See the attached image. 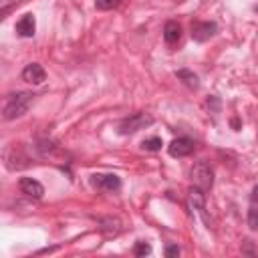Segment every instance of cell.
<instances>
[{
    "instance_id": "30bf717a",
    "label": "cell",
    "mask_w": 258,
    "mask_h": 258,
    "mask_svg": "<svg viewBox=\"0 0 258 258\" xmlns=\"http://www.w3.org/2000/svg\"><path fill=\"white\" fill-rule=\"evenodd\" d=\"M35 31H37V21H35V15H25L19 23H17V33L25 39H31L35 37Z\"/></svg>"
},
{
    "instance_id": "5b68a950",
    "label": "cell",
    "mask_w": 258,
    "mask_h": 258,
    "mask_svg": "<svg viewBox=\"0 0 258 258\" xmlns=\"http://www.w3.org/2000/svg\"><path fill=\"white\" fill-rule=\"evenodd\" d=\"M168 152H170L172 158H186V156H190L194 152V142L190 138H178V140H174L170 144Z\"/></svg>"
},
{
    "instance_id": "9c48e42d",
    "label": "cell",
    "mask_w": 258,
    "mask_h": 258,
    "mask_svg": "<svg viewBox=\"0 0 258 258\" xmlns=\"http://www.w3.org/2000/svg\"><path fill=\"white\" fill-rule=\"evenodd\" d=\"M188 194H190V206L194 210H198L206 220V194H204V190L198 186H192Z\"/></svg>"
},
{
    "instance_id": "3957f363",
    "label": "cell",
    "mask_w": 258,
    "mask_h": 258,
    "mask_svg": "<svg viewBox=\"0 0 258 258\" xmlns=\"http://www.w3.org/2000/svg\"><path fill=\"white\" fill-rule=\"evenodd\" d=\"M190 176H192L194 186L202 188L204 192L212 190V186H214V170L210 168V164H206V162H198V164H194V168H192Z\"/></svg>"
},
{
    "instance_id": "9a60e30c",
    "label": "cell",
    "mask_w": 258,
    "mask_h": 258,
    "mask_svg": "<svg viewBox=\"0 0 258 258\" xmlns=\"http://www.w3.org/2000/svg\"><path fill=\"white\" fill-rule=\"evenodd\" d=\"M134 254L136 256H148V254H152V246L148 242H138L134 246Z\"/></svg>"
},
{
    "instance_id": "52a82bcc",
    "label": "cell",
    "mask_w": 258,
    "mask_h": 258,
    "mask_svg": "<svg viewBox=\"0 0 258 258\" xmlns=\"http://www.w3.org/2000/svg\"><path fill=\"white\" fill-rule=\"evenodd\" d=\"M23 81H27L31 85H41V83L47 81V73H45V69L39 63H31L23 71Z\"/></svg>"
},
{
    "instance_id": "4fadbf2b",
    "label": "cell",
    "mask_w": 258,
    "mask_h": 258,
    "mask_svg": "<svg viewBox=\"0 0 258 258\" xmlns=\"http://www.w3.org/2000/svg\"><path fill=\"white\" fill-rule=\"evenodd\" d=\"M178 79H184V83H186L188 87H192V89L198 87V77H196L192 71H186V69L178 71Z\"/></svg>"
},
{
    "instance_id": "5bb4252c",
    "label": "cell",
    "mask_w": 258,
    "mask_h": 258,
    "mask_svg": "<svg viewBox=\"0 0 258 258\" xmlns=\"http://www.w3.org/2000/svg\"><path fill=\"white\" fill-rule=\"evenodd\" d=\"M162 146H164L162 138H150V140H144V142H142V148H144L146 152H160Z\"/></svg>"
},
{
    "instance_id": "277c9868",
    "label": "cell",
    "mask_w": 258,
    "mask_h": 258,
    "mask_svg": "<svg viewBox=\"0 0 258 258\" xmlns=\"http://www.w3.org/2000/svg\"><path fill=\"white\" fill-rule=\"evenodd\" d=\"M216 33H218V25L216 23H200V21L192 23V39L198 41V43L208 41Z\"/></svg>"
},
{
    "instance_id": "ba28073f",
    "label": "cell",
    "mask_w": 258,
    "mask_h": 258,
    "mask_svg": "<svg viewBox=\"0 0 258 258\" xmlns=\"http://www.w3.org/2000/svg\"><path fill=\"white\" fill-rule=\"evenodd\" d=\"M19 188H21V192H23V194H27V196H31V198H37V200L45 196V188H43V184H41V182H37V180H33V178H21Z\"/></svg>"
},
{
    "instance_id": "2e32d148",
    "label": "cell",
    "mask_w": 258,
    "mask_h": 258,
    "mask_svg": "<svg viewBox=\"0 0 258 258\" xmlns=\"http://www.w3.org/2000/svg\"><path fill=\"white\" fill-rule=\"evenodd\" d=\"M248 226L250 230H258V208H250L248 210Z\"/></svg>"
},
{
    "instance_id": "7c38bea8",
    "label": "cell",
    "mask_w": 258,
    "mask_h": 258,
    "mask_svg": "<svg viewBox=\"0 0 258 258\" xmlns=\"http://www.w3.org/2000/svg\"><path fill=\"white\" fill-rule=\"evenodd\" d=\"M125 0H95V9L97 11H113L119 9Z\"/></svg>"
},
{
    "instance_id": "6da1fadb",
    "label": "cell",
    "mask_w": 258,
    "mask_h": 258,
    "mask_svg": "<svg viewBox=\"0 0 258 258\" xmlns=\"http://www.w3.org/2000/svg\"><path fill=\"white\" fill-rule=\"evenodd\" d=\"M35 101V95L33 93H17V95H9L7 101H5V109H3V117L7 121H13V119H19L23 117L31 105Z\"/></svg>"
},
{
    "instance_id": "8992f818",
    "label": "cell",
    "mask_w": 258,
    "mask_h": 258,
    "mask_svg": "<svg viewBox=\"0 0 258 258\" xmlns=\"http://www.w3.org/2000/svg\"><path fill=\"white\" fill-rule=\"evenodd\" d=\"M93 184L103 192H115L121 188V180L115 174H97L93 176Z\"/></svg>"
},
{
    "instance_id": "7a4b0ae2",
    "label": "cell",
    "mask_w": 258,
    "mask_h": 258,
    "mask_svg": "<svg viewBox=\"0 0 258 258\" xmlns=\"http://www.w3.org/2000/svg\"><path fill=\"white\" fill-rule=\"evenodd\" d=\"M152 123H154V117H152L150 113H136V115H132V117L123 119V121L119 123V127H117V132H119L121 136H129V134L140 132V129L150 127Z\"/></svg>"
},
{
    "instance_id": "e0dca14e",
    "label": "cell",
    "mask_w": 258,
    "mask_h": 258,
    "mask_svg": "<svg viewBox=\"0 0 258 258\" xmlns=\"http://www.w3.org/2000/svg\"><path fill=\"white\" fill-rule=\"evenodd\" d=\"M178 254H180V246H174L172 244V246L166 248V256H178Z\"/></svg>"
},
{
    "instance_id": "8fae6325",
    "label": "cell",
    "mask_w": 258,
    "mask_h": 258,
    "mask_svg": "<svg viewBox=\"0 0 258 258\" xmlns=\"http://www.w3.org/2000/svg\"><path fill=\"white\" fill-rule=\"evenodd\" d=\"M164 39L168 45H176L180 39H182V27L174 21H170L166 27H164Z\"/></svg>"
},
{
    "instance_id": "ac0fdd59",
    "label": "cell",
    "mask_w": 258,
    "mask_h": 258,
    "mask_svg": "<svg viewBox=\"0 0 258 258\" xmlns=\"http://www.w3.org/2000/svg\"><path fill=\"white\" fill-rule=\"evenodd\" d=\"M252 198H254V200H258V188L254 190V196H252Z\"/></svg>"
}]
</instances>
